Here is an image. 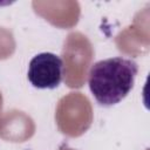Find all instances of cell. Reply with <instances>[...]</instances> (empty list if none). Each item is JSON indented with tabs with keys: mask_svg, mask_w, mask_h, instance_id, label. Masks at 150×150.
<instances>
[{
	"mask_svg": "<svg viewBox=\"0 0 150 150\" xmlns=\"http://www.w3.org/2000/svg\"><path fill=\"white\" fill-rule=\"evenodd\" d=\"M138 64L125 57L101 60L90 67L88 84L95 100L105 107L121 102L132 89Z\"/></svg>",
	"mask_w": 150,
	"mask_h": 150,
	"instance_id": "6da1fadb",
	"label": "cell"
},
{
	"mask_svg": "<svg viewBox=\"0 0 150 150\" xmlns=\"http://www.w3.org/2000/svg\"><path fill=\"white\" fill-rule=\"evenodd\" d=\"M27 76L35 88L54 89L62 81L63 62L53 53H40L30 60Z\"/></svg>",
	"mask_w": 150,
	"mask_h": 150,
	"instance_id": "7a4b0ae2",
	"label": "cell"
}]
</instances>
